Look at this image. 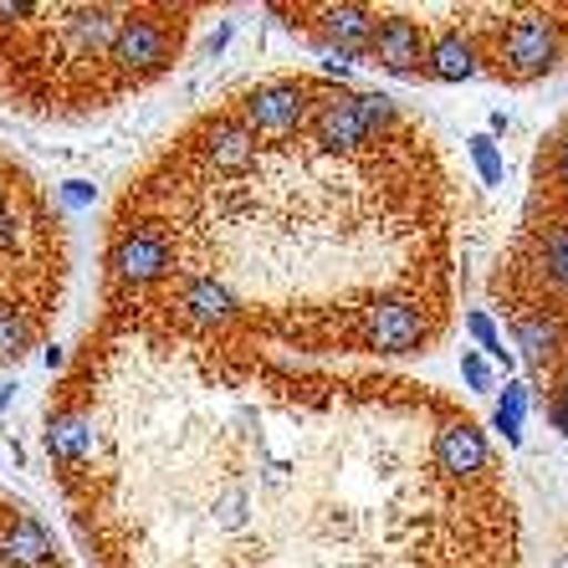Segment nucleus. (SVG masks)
I'll list each match as a JSON object with an SVG mask.
<instances>
[{"label":"nucleus","mask_w":568,"mask_h":568,"mask_svg":"<svg viewBox=\"0 0 568 568\" xmlns=\"http://www.w3.org/2000/svg\"><path fill=\"white\" fill-rule=\"evenodd\" d=\"M41 446L93 568H528L487 425L399 369L98 313Z\"/></svg>","instance_id":"obj_1"},{"label":"nucleus","mask_w":568,"mask_h":568,"mask_svg":"<svg viewBox=\"0 0 568 568\" xmlns=\"http://www.w3.org/2000/svg\"><path fill=\"white\" fill-rule=\"evenodd\" d=\"M462 292V190L420 113L323 72L225 88L119 185L98 313L297 364L420 358Z\"/></svg>","instance_id":"obj_2"},{"label":"nucleus","mask_w":568,"mask_h":568,"mask_svg":"<svg viewBox=\"0 0 568 568\" xmlns=\"http://www.w3.org/2000/svg\"><path fill=\"white\" fill-rule=\"evenodd\" d=\"M211 6H0V113L88 123L159 88Z\"/></svg>","instance_id":"obj_3"},{"label":"nucleus","mask_w":568,"mask_h":568,"mask_svg":"<svg viewBox=\"0 0 568 568\" xmlns=\"http://www.w3.org/2000/svg\"><path fill=\"white\" fill-rule=\"evenodd\" d=\"M297 41L405 82L532 88L568 72V0L491 6H272Z\"/></svg>","instance_id":"obj_4"},{"label":"nucleus","mask_w":568,"mask_h":568,"mask_svg":"<svg viewBox=\"0 0 568 568\" xmlns=\"http://www.w3.org/2000/svg\"><path fill=\"white\" fill-rule=\"evenodd\" d=\"M487 292L548 420L568 436V113L532 154L528 200Z\"/></svg>","instance_id":"obj_5"},{"label":"nucleus","mask_w":568,"mask_h":568,"mask_svg":"<svg viewBox=\"0 0 568 568\" xmlns=\"http://www.w3.org/2000/svg\"><path fill=\"white\" fill-rule=\"evenodd\" d=\"M72 236L37 174L0 144V374L27 364L67 303Z\"/></svg>","instance_id":"obj_6"},{"label":"nucleus","mask_w":568,"mask_h":568,"mask_svg":"<svg viewBox=\"0 0 568 568\" xmlns=\"http://www.w3.org/2000/svg\"><path fill=\"white\" fill-rule=\"evenodd\" d=\"M0 568H72L52 528L0 487Z\"/></svg>","instance_id":"obj_7"}]
</instances>
